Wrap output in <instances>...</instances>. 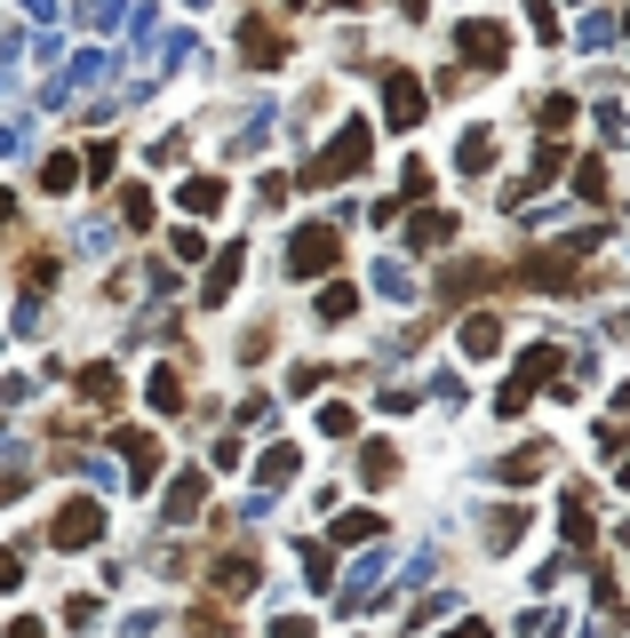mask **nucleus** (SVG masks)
Listing matches in <instances>:
<instances>
[{
    "label": "nucleus",
    "mask_w": 630,
    "mask_h": 638,
    "mask_svg": "<svg viewBox=\"0 0 630 638\" xmlns=\"http://www.w3.org/2000/svg\"><path fill=\"white\" fill-rule=\"evenodd\" d=\"M96 527H105V519H96V502H73V511L56 519V543H96Z\"/></svg>",
    "instance_id": "3"
},
{
    "label": "nucleus",
    "mask_w": 630,
    "mask_h": 638,
    "mask_svg": "<svg viewBox=\"0 0 630 638\" xmlns=\"http://www.w3.org/2000/svg\"><path fill=\"white\" fill-rule=\"evenodd\" d=\"M415 105H423V88H415L408 73H391V120L408 128V120H415Z\"/></svg>",
    "instance_id": "4"
},
{
    "label": "nucleus",
    "mask_w": 630,
    "mask_h": 638,
    "mask_svg": "<svg viewBox=\"0 0 630 638\" xmlns=\"http://www.w3.org/2000/svg\"><path fill=\"white\" fill-rule=\"evenodd\" d=\"M447 231H455L447 216H423V224H415V248H439V240H447Z\"/></svg>",
    "instance_id": "8"
},
{
    "label": "nucleus",
    "mask_w": 630,
    "mask_h": 638,
    "mask_svg": "<svg viewBox=\"0 0 630 638\" xmlns=\"http://www.w3.org/2000/svg\"><path fill=\"white\" fill-rule=\"evenodd\" d=\"M0 216H9V192H0Z\"/></svg>",
    "instance_id": "10"
},
{
    "label": "nucleus",
    "mask_w": 630,
    "mask_h": 638,
    "mask_svg": "<svg viewBox=\"0 0 630 638\" xmlns=\"http://www.w3.org/2000/svg\"><path fill=\"white\" fill-rule=\"evenodd\" d=\"M295 272H336V231H295Z\"/></svg>",
    "instance_id": "1"
},
{
    "label": "nucleus",
    "mask_w": 630,
    "mask_h": 638,
    "mask_svg": "<svg viewBox=\"0 0 630 638\" xmlns=\"http://www.w3.org/2000/svg\"><path fill=\"white\" fill-rule=\"evenodd\" d=\"M216 199H224L216 176H192V184H184V208H192V216H216Z\"/></svg>",
    "instance_id": "5"
},
{
    "label": "nucleus",
    "mask_w": 630,
    "mask_h": 638,
    "mask_svg": "<svg viewBox=\"0 0 630 638\" xmlns=\"http://www.w3.org/2000/svg\"><path fill=\"white\" fill-rule=\"evenodd\" d=\"M455 638H487V630H455Z\"/></svg>",
    "instance_id": "9"
},
{
    "label": "nucleus",
    "mask_w": 630,
    "mask_h": 638,
    "mask_svg": "<svg viewBox=\"0 0 630 638\" xmlns=\"http://www.w3.org/2000/svg\"><path fill=\"white\" fill-rule=\"evenodd\" d=\"M359 160H368V128H351V137H344L336 152H319V184H327V176H351Z\"/></svg>",
    "instance_id": "2"
},
{
    "label": "nucleus",
    "mask_w": 630,
    "mask_h": 638,
    "mask_svg": "<svg viewBox=\"0 0 630 638\" xmlns=\"http://www.w3.org/2000/svg\"><path fill=\"white\" fill-rule=\"evenodd\" d=\"M463 48H471V56H503V32H495V24H471V32H463Z\"/></svg>",
    "instance_id": "6"
},
{
    "label": "nucleus",
    "mask_w": 630,
    "mask_h": 638,
    "mask_svg": "<svg viewBox=\"0 0 630 638\" xmlns=\"http://www.w3.org/2000/svg\"><path fill=\"white\" fill-rule=\"evenodd\" d=\"M80 391H88V399H96V408H105V399H112V391H120V383H112V367H88V376H80Z\"/></svg>",
    "instance_id": "7"
}]
</instances>
